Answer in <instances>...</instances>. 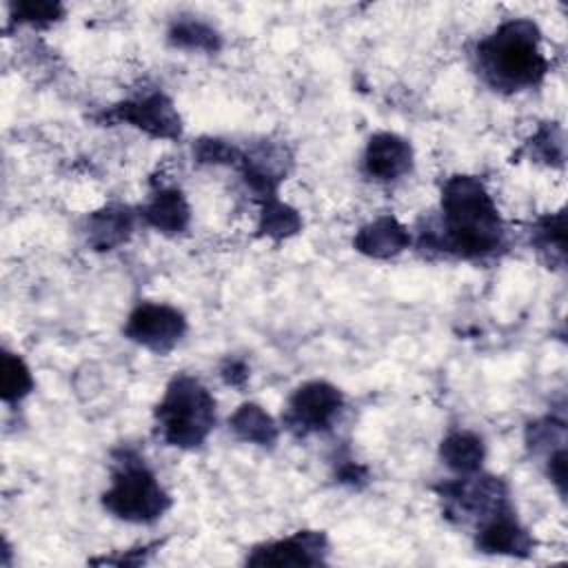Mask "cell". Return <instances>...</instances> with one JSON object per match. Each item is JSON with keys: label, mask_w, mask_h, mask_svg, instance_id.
<instances>
[{"label": "cell", "mask_w": 568, "mask_h": 568, "mask_svg": "<svg viewBox=\"0 0 568 568\" xmlns=\"http://www.w3.org/2000/svg\"><path fill=\"white\" fill-rule=\"evenodd\" d=\"M442 459L457 473H475L484 459V444L473 433H453L442 442Z\"/></svg>", "instance_id": "4fadbf2b"}, {"label": "cell", "mask_w": 568, "mask_h": 568, "mask_svg": "<svg viewBox=\"0 0 568 568\" xmlns=\"http://www.w3.org/2000/svg\"><path fill=\"white\" fill-rule=\"evenodd\" d=\"M91 242L102 246V248H111L113 244L122 242L129 231H131V215L126 209H104L98 215H93L91 220Z\"/></svg>", "instance_id": "9a60e30c"}, {"label": "cell", "mask_w": 568, "mask_h": 568, "mask_svg": "<svg viewBox=\"0 0 568 568\" xmlns=\"http://www.w3.org/2000/svg\"><path fill=\"white\" fill-rule=\"evenodd\" d=\"M566 453L564 448H559L555 455H550V466H548V473H550V479L559 486V490L564 493V477H566Z\"/></svg>", "instance_id": "ffe728a7"}, {"label": "cell", "mask_w": 568, "mask_h": 568, "mask_svg": "<svg viewBox=\"0 0 568 568\" xmlns=\"http://www.w3.org/2000/svg\"><path fill=\"white\" fill-rule=\"evenodd\" d=\"M144 215L155 229L164 233H178L189 222V206L180 191H160L146 206Z\"/></svg>", "instance_id": "7c38bea8"}, {"label": "cell", "mask_w": 568, "mask_h": 568, "mask_svg": "<svg viewBox=\"0 0 568 568\" xmlns=\"http://www.w3.org/2000/svg\"><path fill=\"white\" fill-rule=\"evenodd\" d=\"M171 42L189 49H215V33L200 22H182L171 31Z\"/></svg>", "instance_id": "ac0fdd59"}, {"label": "cell", "mask_w": 568, "mask_h": 568, "mask_svg": "<svg viewBox=\"0 0 568 568\" xmlns=\"http://www.w3.org/2000/svg\"><path fill=\"white\" fill-rule=\"evenodd\" d=\"M444 246L477 257L501 244V222L484 184L470 175H455L442 191Z\"/></svg>", "instance_id": "6da1fadb"}, {"label": "cell", "mask_w": 568, "mask_h": 568, "mask_svg": "<svg viewBox=\"0 0 568 568\" xmlns=\"http://www.w3.org/2000/svg\"><path fill=\"white\" fill-rule=\"evenodd\" d=\"M162 437L171 446H200L215 424V402L193 377H175L158 406Z\"/></svg>", "instance_id": "3957f363"}, {"label": "cell", "mask_w": 568, "mask_h": 568, "mask_svg": "<svg viewBox=\"0 0 568 568\" xmlns=\"http://www.w3.org/2000/svg\"><path fill=\"white\" fill-rule=\"evenodd\" d=\"M410 162H413L410 144L393 133L373 135L364 153L366 171L377 180H395L404 175L410 169Z\"/></svg>", "instance_id": "9c48e42d"}, {"label": "cell", "mask_w": 568, "mask_h": 568, "mask_svg": "<svg viewBox=\"0 0 568 568\" xmlns=\"http://www.w3.org/2000/svg\"><path fill=\"white\" fill-rule=\"evenodd\" d=\"M477 546L484 552H499V555H526L532 546L528 532L517 524L510 510H501L493 515L477 537Z\"/></svg>", "instance_id": "30bf717a"}, {"label": "cell", "mask_w": 568, "mask_h": 568, "mask_svg": "<svg viewBox=\"0 0 568 568\" xmlns=\"http://www.w3.org/2000/svg\"><path fill=\"white\" fill-rule=\"evenodd\" d=\"M231 428L237 433V437L253 444H273L277 435L273 419L255 404L240 406V410L231 417Z\"/></svg>", "instance_id": "5bb4252c"}, {"label": "cell", "mask_w": 568, "mask_h": 568, "mask_svg": "<svg viewBox=\"0 0 568 568\" xmlns=\"http://www.w3.org/2000/svg\"><path fill=\"white\" fill-rule=\"evenodd\" d=\"M104 506L126 521H153L169 508V497L140 462H122L111 488L104 493Z\"/></svg>", "instance_id": "277c9868"}, {"label": "cell", "mask_w": 568, "mask_h": 568, "mask_svg": "<svg viewBox=\"0 0 568 568\" xmlns=\"http://www.w3.org/2000/svg\"><path fill=\"white\" fill-rule=\"evenodd\" d=\"M479 62L495 87L521 89L537 84L548 62L539 51V36L535 24L515 20L497 29L479 44Z\"/></svg>", "instance_id": "7a4b0ae2"}, {"label": "cell", "mask_w": 568, "mask_h": 568, "mask_svg": "<svg viewBox=\"0 0 568 568\" xmlns=\"http://www.w3.org/2000/svg\"><path fill=\"white\" fill-rule=\"evenodd\" d=\"M326 552V537L322 532L302 530L293 537L260 546L248 557L255 566H311L322 564Z\"/></svg>", "instance_id": "52a82bcc"}, {"label": "cell", "mask_w": 568, "mask_h": 568, "mask_svg": "<svg viewBox=\"0 0 568 568\" xmlns=\"http://www.w3.org/2000/svg\"><path fill=\"white\" fill-rule=\"evenodd\" d=\"M410 242L406 229L393 220V217H379L373 224L364 226L357 237L355 246L357 251L371 255V257H390L406 248Z\"/></svg>", "instance_id": "8fae6325"}, {"label": "cell", "mask_w": 568, "mask_h": 568, "mask_svg": "<svg viewBox=\"0 0 568 568\" xmlns=\"http://www.w3.org/2000/svg\"><path fill=\"white\" fill-rule=\"evenodd\" d=\"M342 408L337 388L324 382H311L295 390L288 404V424L302 433L326 428Z\"/></svg>", "instance_id": "8992f818"}, {"label": "cell", "mask_w": 568, "mask_h": 568, "mask_svg": "<svg viewBox=\"0 0 568 568\" xmlns=\"http://www.w3.org/2000/svg\"><path fill=\"white\" fill-rule=\"evenodd\" d=\"M184 328V317L175 308L164 304H142L131 313L124 331L133 342L164 353L182 337Z\"/></svg>", "instance_id": "5b68a950"}, {"label": "cell", "mask_w": 568, "mask_h": 568, "mask_svg": "<svg viewBox=\"0 0 568 568\" xmlns=\"http://www.w3.org/2000/svg\"><path fill=\"white\" fill-rule=\"evenodd\" d=\"M60 11L58 4H49V2H27L18 7V13L22 16V20H51L55 18V13Z\"/></svg>", "instance_id": "d6986e66"}, {"label": "cell", "mask_w": 568, "mask_h": 568, "mask_svg": "<svg viewBox=\"0 0 568 568\" xmlns=\"http://www.w3.org/2000/svg\"><path fill=\"white\" fill-rule=\"evenodd\" d=\"M31 388V375L24 362L11 353L2 357V397L4 399H20Z\"/></svg>", "instance_id": "2e32d148"}, {"label": "cell", "mask_w": 568, "mask_h": 568, "mask_svg": "<svg viewBox=\"0 0 568 568\" xmlns=\"http://www.w3.org/2000/svg\"><path fill=\"white\" fill-rule=\"evenodd\" d=\"M300 226V220L295 215V211L286 209L280 202H268L264 206V215H262V231H266L268 235H288L295 233Z\"/></svg>", "instance_id": "e0dca14e"}, {"label": "cell", "mask_w": 568, "mask_h": 568, "mask_svg": "<svg viewBox=\"0 0 568 568\" xmlns=\"http://www.w3.org/2000/svg\"><path fill=\"white\" fill-rule=\"evenodd\" d=\"M118 118L149 131L151 135L175 138L180 133V118L173 104L162 93H153L138 102H126L118 106Z\"/></svg>", "instance_id": "ba28073f"}]
</instances>
